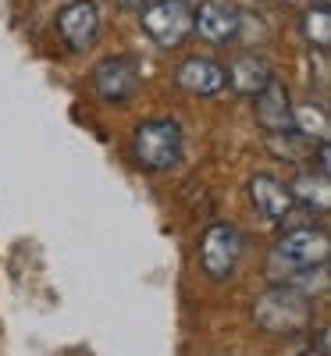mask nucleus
Segmentation results:
<instances>
[{
    "mask_svg": "<svg viewBox=\"0 0 331 356\" xmlns=\"http://www.w3.org/2000/svg\"><path fill=\"white\" fill-rule=\"evenodd\" d=\"M132 161L143 171H168L182 161V129L171 118H150L132 132Z\"/></svg>",
    "mask_w": 331,
    "mask_h": 356,
    "instance_id": "1",
    "label": "nucleus"
},
{
    "mask_svg": "<svg viewBox=\"0 0 331 356\" xmlns=\"http://www.w3.org/2000/svg\"><path fill=\"white\" fill-rule=\"evenodd\" d=\"M253 321L260 324L264 332H271V335L303 332L307 324L314 321L310 296L296 292V289H289V285H275V289H267L260 300L253 303Z\"/></svg>",
    "mask_w": 331,
    "mask_h": 356,
    "instance_id": "2",
    "label": "nucleus"
},
{
    "mask_svg": "<svg viewBox=\"0 0 331 356\" xmlns=\"http://www.w3.org/2000/svg\"><path fill=\"white\" fill-rule=\"evenodd\" d=\"M328 250H331V239L324 228L299 225V228H289L275 243V264H285L289 271H310V267L328 264Z\"/></svg>",
    "mask_w": 331,
    "mask_h": 356,
    "instance_id": "3",
    "label": "nucleus"
},
{
    "mask_svg": "<svg viewBox=\"0 0 331 356\" xmlns=\"http://www.w3.org/2000/svg\"><path fill=\"white\" fill-rule=\"evenodd\" d=\"M239 253H243V239H239L235 225H228V221L207 225L203 239H200V267L207 278L228 282L239 264Z\"/></svg>",
    "mask_w": 331,
    "mask_h": 356,
    "instance_id": "4",
    "label": "nucleus"
},
{
    "mask_svg": "<svg viewBox=\"0 0 331 356\" xmlns=\"http://www.w3.org/2000/svg\"><path fill=\"white\" fill-rule=\"evenodd\" d=\"M143 33L157 47H178L193 33V8L182 0H154L143 8Z\"/></svg>",
    "mask_w": 331,
    "mask_h": 356,
    "instance_id": "5",
    "label": "nucleus"
},
{
    "mask_svg": "<svg viewBox=\"0 0 331 356\" xmlns=\"http://www.w3.org/2000/svg\"><path fill=\"white\" fill-rule=\"evenodd\" d=\"M57 25V36L65 40L68 50H89L100 36V8L97 0H72L57 11L54 18Z\"/></svg>",
    "mask_w": 331,
    "mask_h": 356,
    "instance_id": "6",
    "label": "nucleus"
},
{
    "mask_svg": "<svg viewBox=\"0 0 331 356\" xmlns=\"http://www.w3.org/2000/svg\"><path fill=\"white\" fill-rule=\"evenodd\" d=\"M89 79H93V89L100 93V100L125 104L139 89V65L132 61V57H104Z\"/></svg>",
    "mask_w": 331,
    "mask_h": 356,
    "instance_id": "7",
    "label": "nucleus"
},
{
    "mask_svg": "<svg viewBox=\"0 0 331 356\" xmlns=\"http://www.w3.org/2000/svg\"><path fill=\"white\" fill-rule=\"evenodd\" d=\"M253 111H257V122L267 136L292 132V100H289V89L278 79H271L253 97Z\"/></svg>",
    "mask_w": 331,
    "mask_h": 356,
    "instance_id": "8",
    "label": "nucleus"
},
{
    "mask_svg": "<svg viewBox=\"0 0 331 356\" xmlns=\"http://www.w3.org/2000/svg\"><path fill=\"white\" fill-rule=\"evenodd\" d=\"M175 82L193 97H218L228 86V75H225V65L210 61V57H186L175 68Z\"/></svg>",
    "mask_w": 331,
    "mask_h": 356,
    "instance_id": "9",
    "label": "nucleus"
},
{
    "mask_svg": "<svg viewBox=\"0 0 331 356\" xmlns=\"http://www.w3.org/2000/svg\"><path fill=\"white\" fill-rule=\"evenodd\" d=\"M239 18L243 15H239L232 4L207 0V4H200V11H193V33H200L207 43H232L239 36V29H243Z\"/></svg>",
    "mask_w": 331,
    "mask_h": 356,
    "instance_id": "10",
    "label": "nucleus"
},
{
    "mask_svg": "<svg viewBox=\"0 0 331 356\" xmlns=\"http://www.w3.org/2000/svg\"><path fill=\"white\" fill-rule=\"evenodd\" d=\"M250 200L267 221H285L296 211V200L285 182H278L275 175H253L250 178Z\"/></svg>",
    "mask_w": 331,
    "mask_h": 356,
    "instance_id": "11",
    "label": "nucleus"
},
{
    "mask_svg": "<svg viewBox=\"0 0 331 356\" xmlns=\"http://www.w3.org/2000/svg\"><path fill=\"white\" fill-rule=\"evenodd\" d=\"M225 75H228V86L235 89V93H243V97H257L260 89L275 79L271 68H267V61L257 57V54H239L235 61L225 68Z\"/></svg>",
    "mask_w": 331,
    "mask_h": 356,
    "instance_id": "12",
    "label": "nucleus"
},
{
    "mask_svg": "<svg viewBox=\"0 0 331 356\" xmlns=\"http://www.w3.org/2000/svg\"><path fill=\"white\" fill-rule=\"evenodd\" d=\"M328 111L321 104H299L292 107V132L303 136V139H317V143H328Z\"/></svg>",
    "mask_w": 331,
    "mask_h": 356,
    "instance_id": "13",
    "label": "nucleus"
},
{
    "mask_svg": "<svg viewBox=\"0 0 331 356\" xmlns=\"http://www.w3.org/2000/svg\"><path fill=\"white\" fill-rule=\"evenodd\" d=\"M299 29H303V40H307L314 50L324 54V50L331 47V15H328V8H307Z\"/></svg>",
    "mask_w": 331,
    "mask_h": 356,
    "instance_id": "14",
    "label": "nucleus"
},
{
    "mask_svg": "<svg viewBox=\"0 0 331 356\" xmlns=\"http://www.w3.org/2000/svg\"><path fill=\"white\" fill-rule=\"evenodd\" d=\"M289 193H292V200L296 203H303V207H321V211H324V207H328V178H314V171L310 175H299L296 178V182L289 186Z\"/></svg>",
    "mask_w": 331,
    "mask_h": 356,
    "instance_id": "15",
    "label": "nucleus"
},
{
    "mask_svg": "<svg viewBox=\"0 0 331 356\" xmlns=\"http://www.w3.org/2000/svg\"><path fill=\"white\" fill-rule=\"evenodd\" d=\"M118 4H122V8H143L146 0H118Z\"/></svg>",
    "mask_w": 331,
    "mask_h": 356,
    "instance_id": "16",
    "label": "nucleus"
},
{
    "mask_svg": "<svg viewBox=\"0 0 331 356\" xmlns=\"http://www.w3.org/2000/svg\"><path fill=\"white\" fill-rule=\"evenodd\" d=\"M328 4H331V0H317V4H314V8H328Z\"/></svg>",
    "mask_w": 331,
    "mask_h": 356,
    "instance_id": "17",
    "label": "nucleus"
},
{
    "mask_svg": "<svg viewBox=\"0 0 331 356\" xmlns=\"http://www.w3.org/2000/svg\"><path fill=\"white\" fill-rule=\"evenodd\" d=\"M182 4H189V0H182Z\"/></svg>",
    "mask_w": 331,
    "mask_h": 356,
    "instance_id": "18",
    "label": "nucleus"
}]
</instances>
